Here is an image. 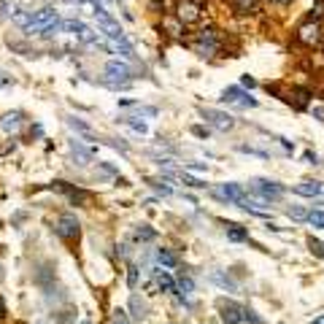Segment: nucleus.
<instances>
[{
	"label": "nucleus",
	"mask_w": 324,
	"mask_h": 324,
	"mask_svg": "<svg viewBox=\"0 0 324 324\" xmlns=\"http://www.w3.org/2000/svg\"><path fill=\"white\" fill-rule=\"evenodd\" d=\"M71 151H73V157L79 159V165H89V162H92V151L84 149L79 141H71Z\"/></svg>",
	"instance_id": "18"
},
{
	"label": "nucleus",
	"mask_w": 324,
	"mask_h": 324,
	"mask_svg": "<svg viewBox=\"0 0 324 324\" xmlns=\"http://www.w3.org/2000/svg\"><path fill=\"white\" fill-rule=\"evenodd\" d=\"M30 19H33V11H27V8H22V6H14V11H11V22L16 25V27H25L30 25Z\"/></svg>",
	"instance_id": "17"
},
{
	"label": "nucleus",
	"mask_w": 324,
	"mask_h": 324,
	"mask_svg": "<svg viewBox=\"0 0 324 324\" xmlns=\"http://www.w3.org/2000/svg\"><path fill=\"white\" fill-rule=\"evenodd\" d=\"M222 103H230V106H241V108H257V100L249 92H243V87H227L222 92Z\"/></svg>",
	"instance_id": "6"
},
{
	"label": "nucleus",
	"mask_w": 324,
	"mask_h": 324,
	"mask_svg": "<svg viewBox=\"0 0 324 324\" xmlns=\"http://www.w3.org/2000/svg\"><path fill=\"white\" fill-rule=\"evenodd\" d=\"M251 192L254 195H260L262 200H279L284 192H287V187L279 184V181H268V178H254L251 181Z\"/></svg>",
	"instance_id": "4"
},
{
	"label": "nucleus",
	"mask_w": 324,
	"mask_h": 324,
	"mask_svg": "<svg viewBox=\"0 0 324 324\" xmlns=\"http://www.w3.org/2000/svg\"><path fill=\"white\" fill-rule=\"evenodd\" d=\"M103 71H106V79L103 81H119V84L122 81H132V68L125 60H108Z\"/></svg>",
	"instance_id": "7"
},
{
	"label": "nucleus",
	"mask_w": 324,
	"mask_h": 324,
	"mask_svg": "<svg viewBox=\"0 0 324 324\" xmlns=\"http://www.w3.org/2000/svg\"><path fill=\"white\" fill-rule=\"evenodd\" d=\"M130 311H132V319H138V321H141V319H146V306L135 297V294L130 297Z\"/></svg>",
	"instance_id": "26"
},
{
	"label": "nucleus",
	"mask_w": 324,
	"mask_h": 324,
	"mask_svg": "<svg viewBox=\"0 0 324 324\" xmlns=\"http://www.w3.org/2000/svg\"><path fill=\"white\" fill-rule=\"evenodd\" d=\"M189 170H208V165L205 162H195V165H187Z\"/></svg>",
	"instance_id": "44"
},
{
	"label": "nucleus",
	"mask_w": 324,
	"mask_h": 324,
	"mask_svg": "<svg viewBox=\"0 0 324 324\" xmlns=\"http://www.w3.org/2000/svg\"><path fill=\"white\" fill-rule=\"evenodd\" d=\"M184 184H187V187H192V189H203V187H205L200 178H192V176H187V173H184Z\"/></svg>",
	"instance_id": "36"
},
{
	"label": "nucleus",
	"mask_w": 324,
	"mask_h": 324,
	"mask_svg": "<svg viewBox=\"0 0 324 324\" xmlns=\"http://www.w3.org/2000/svg\"><path fill=\"white\" fill-rule=\"evenodd\" d=\"M127 287L130 289L138 287V268H135V265H130V268H127Z\"/></svg>",
	"instance_id": "30"
},
{
	"label": "nucleus",
	"mask_w": 324,
	"mask_h": 324,
	"mask_svg": "<svg viewBox=\"0 0 324 324\" xmlns=\"http://www.w3.org/2000/svg\"><path fill=\"white\" fill-rule=\"evenodd\" d=\"M113 324H130V319H127V311H122V308H117L113 311V319H111Z\"/></svg>",
	"instance_id": "34"
},
{
	"label": "nucleus",
	"mask_w": 324,
	"mask_h": 324,
	"mask_svg": "<svg viewBox=\"0 0 324 324\" xmlns=\"http://www.w3.org/2000/svg\"><path fill=\"white\" fill-rule=\"evenodd\" d=\"M238 14H254L260 8V0H230Z\"/></svg>",
	"instance_id": "20"
},
{
	"label": "nucleus",
	"mask_w": 324,
	"mask_h": 324,
	"mask_svg": "<svg viewBox=\"0 0 324 324\" xmlns=\"http://www.w3.org/2000/svg\"><path fill=\"white\" fill-rule=\"evenodd\" d=\"M241 87H243V89H254V87H257V81L251 79V76H249V73H246V76H243V79H241Z\"/></svg>",
	"instance_id": "40"
},
{
	"label": "nucleus",
	"mask_w": 324,
	"mask_h": 324,
	"mask_svg": "<svg viewBox=\"0 0 324 324\" xmlns=\"http://www.w3.org/2000/svg\"><path fill=\"white\" fill-rule=\"evenodd\" d=\"M308 246H311V251L316 254V257H324V241H316V238H311Z\"/></svg>",
	"instance_id": "33"
},
{
	"label": "nucleus",
	"mask_w": 324,
	"mask_h": 324,
	"mask_svg": "<svg viewBox=\"0 0 324 324\" xmlns=\"http://www.w3.org/2000/svg\"><path fill=\"white\" fill-rule=\"evenodd\" d=\"M294 192L303 197H319V195H324V184H319V181H300L294 187Z\"/></svg>",
	"instance_id": "14"
},
{
	"label": "nucleus",
	"mask_w": 324,
	"mask_h": 324,
	"mask_svg": "<svg viewBox=\"0 0 324 324\" xmlns=\"http://www.w3.org/2000/svg\"><path fill=\"white\" fill-rule=\"evenodd\" d=\"M214 197L216 200H222V203H233V205H238L241 200L246 197V192H243V187L241 184H219L216 189H214Z\"/></svg>",
	"instance_id": "9"
},
{
	"label": "nucleus",
	"mask_w": 324,
	"mask_h": 324,
	"mask_svg": "<svg viewBox=\"0 0 324 324\" xmlns=\"http://www.w3.org/2000/svg\"><path fill=\"white\" fill-rule=\"evenodd\" d=\"M0 319H6V303L0 300Z\"/></svg>",
	"instance_id": "46"
},
{
	"label": "nucleus",
	"mask_w": 324,
	"mask_h": 324,
	"mask_svg": "<svg viewBox=\"0 0 324 324\" xmlns=\"http://www.w3.org/2000/svg\"><path fill=\"white\" fill-rule=\"evenodd\" d=\"M200 117L219 132H230L235 127V117H230L224 111H216V108H200Z\"/></svg>",
	"instance_id": "5"
},
{
	"label": "nucleus",
	"mask_w": 324,
	"mask_h": 324,
	"mask_svg": "<svg viewBox=\"0 0 324 324\" xmlns=\"http://www.w3.org/2000/svg\"><path fill=\"white\" fill-rule=\"evenodd\" d=\"M84 27L87 25H84L81 19H62V33H68V35H79Z\"/></svg>",
	"instance_id": "25"
},
{
	"label": "nucleus",
	"mask_w": 324,
	"mask_h": 324,
	"mask_svg": "<svg viewBox=\"0 0 324 324\" xmlns=\"http://www.w3.org/2000/svg\"><path fill=\"white\" fill-rule=\"evenodd\" d=\"M57 235L62 238V241H73V238H79L81 233V224H79V219H76V214H62L60 219H57Z\"/></svg>",
	"instance_id": "8"
},
{
	"label": "nucleus",
	"mask_w": 324,
	"mask_h": 324,
	"mask_svg": "<svg viewBox=\"0 0 324 324\" xmlns=\"http://www.w3.org/2000/svg\"><path fill=\"white\" fill-rule=\"evenodd\" d=\"M176 292H178V294H184V297H187V294H192V292H195V281L189 279V275L181 273V275H178V281H176Z\"/></svg>",
	"instance_id": "24"
},
{
	"label": "nucleus",
	"mask_w": 324,
	"mask_h": 324,
	"mask_svg": "<svg viewBox=\"0 0 324 324\" xmlns=\"http://www.w3.org/2000/svg\"><path fill=\"white\" fill-rule=\"evenodd\" d=\"M268 3H275V0H268Z\"/></svg>",
	"instance_id": "51"
},
{
	"label": "nucleus",
	"mask_w": 324,
	"mask_h": 324,
	"mask_svg": "<svg viewBox=\"0 0 324 324\" xmlns=\"http://www.w3.org/2000/svg\"><path fill=\"white\" fill-rule=\"evenodd\" d=\"M60 33H62V19H54V22H49L41 33H38V38H43V41H52V38H57Z\"/></svg>",
	"instance_id": "19"
},
{
	"label": "nucleus",
	"mask_w": 324,
	"mask_h": 324,
	"mask_svg": "<svg viewBox=\"0 0 324 324\" xmlns=\"http://www.w3.org/2000/svg\"><path fill=\"white\" fill-rule=\"evenodd\" d=\"M141 117H157V108H138Z\"/></svg>",
	"instance_id": "42"
},
{
	"label": "nucleus",
	"mask_w": 324,
	"mask_h": 324,
	"mask_svg": "<svg viewBox=\"0 0 324 324\" xmlns=\"http://www.w3.org/2000/svg\"><path fill=\"white\" fill-rule=\"evenodd\" d=\"M227 238L235 241V243H243V241H249V230L241 227V224H230V227H227Z\"/></svg>",
	"instance_id": "23"
},
{
	"label": "nucleus",
	"mask_w": 324,
	"mask_h": 324,
	"mask_svg": "<svg viewBox=\"0 0 324 324\" xmlns=\"http://www.w3.org/2000/svg\"><path fill=\"white\" fill-rule=\"evenodd\" d=\"M14 11V6L8 3V0H0V19H6V16H11Z\"/></svg>",
	"instance_id": "35"
},
{
	"label": "nucleus",
	"mask_w": 324,
	"mask_h": 324,
	"mask_svg": "<svg viewBox=\"0 0 324 324\" xmlns=\"http://www.w3.org/2000/svg\"><path fill=\"white\" fill-rule=\"evenodd\" d=\"M54 19H60V16H57V11H54L52 6H43V8H38V11H33L30 25H27L22 33L33 38V35H38V33H41V30H43V27L49 25V22H54Z\"/></svg>",
	"instance_id": "3"
},
{
	"label": "nucleus",
	"mask_w": 324,
	"mask_h": 324,
	"mask_svg": "<svg viewBox=\"0 0 324 324\" xmlns=\"http://www.w3.org/2000/svg\"><path fill=\"white\" fill-rule=\"evenodd\" d=\"M111 3H119V0H111Z\"/></svg>",
	"instance_id": "49"
},
{
	"label": "nucleus",
	"mask_w": 324,
	"mask_h": 324,
	"mask_svg": "<svg viewBox=\"0 0 324 324\" xmlns=\"http://www.w3.org/2000/svg\"><path fill=\"white\" fill-rule=\"evenodd\" d=\"M287 216L292 219V222H308V211L303 205H292L289 211H287Z\"/></svg>",
	"instance_id": "29"
},
{
	"label": "nucleus",
	"mask_w": 324,
	"mask_h": 324,
	"mask_svg": "<svg viewBox=\"0 0 324 324\" xmlns=\"http://www.w3.org/2000/svg\"><path fill=\"white\" fill-rule=\"evenodd\" d=\"M119 106H122V108H127V106H135V100H132V98H119Z\"/></svg>",
	"instance_id": "43"
},
{
	"label": "nucleus",
	"mask_w": 324,
	"mask_h": 324,
	"mask_svg": "<svg viewBox=\"0 0 324 324\" xmlns=\"http://www.w3.org/2000/svg\"><path fill=\"white\" fill-rule=\"evenodd\" d=\"M157 262L162 265V268H176V265H178V257L170 251V249H157Z\"/></svg>",
	"instance_id": "21"
},
{
	"label": "nucleus",
	"mask_w": 324,
	"mask_h": 324,
	"mask_svg": "<svg viewBox=\"0 0 324 324\" xmlns=\"http://www.w3.org/2000/svg\"><path fill=\"white\" fill-rule=\"evenodd\" d=\"M294 41L303 43V46H316L321 41V22L319 19H308V22H303L297 27V33H294Z\"/></svg>",
	"instance_id": "2"
},
{
	"label": "nucleus",
	"mask_w": 324,
	"mask_h": 324,
	"mask_svg": "<svg viewBox=\"0 0 324 324\" xmlns=\"http://www.w3.org/2000/svg\"><path fill=\"white\" fill-rule=\"evenodd\" d=\"M313 324H324V316H319V319H313Z\"/></svg>",
	"instance_id": "48"
},
{
	"label": "nucleus",
	"mask_w": 324,
	"mask_h": 324,
	"mask_svg": "<svg viewBox=\"0 0 324 324\" xmlns=\"http://www.w3.org/2000/svg\"><path fill=\"white\" fill-rule=\"evenodd\" d=\"M19 125H22V111H11V113H6V117L0 119V127H3V132H16Z\"/></svg>",
	"instance_id": "15"
},
{
	"label": "nucleus",
	"mask_w": 324,
	"mask_h": 324,
	"mask_svg": "<svg viewBox=\"0 0 324 324\" xmlns=\"http://www.w3.org/2000/svg\"><path fill=\"white\" fill-rule=\"evenodd\" d=\"M68 125H71V127H73L76 132H81L84 138H92V130H89V125H87V122H81V119L71 117V119H68Z\"/></svg>",
	"instance_id": "28"
},
{
	"label": "nucleus",
	"mask_w": 324,
	"mask_h": 324,
	"mask_svg": "<svg viewBox=\"0 0 324 324\" xmlns=\"http://www.w3.org/2000/svg\"><path fill=\"white\" fill-rule=\"evenodd\" d=\"M100 46H103L106 52H111V54L125 57V60H132V57H135V49H132V43L127 41L125 35H122V38H106Z\"/></svg>",
	"instance_id": "10"
},
{
	"label": "nucleus",
	"mask_w": 324,
	"mask_h": 324,
	"mask_svg": "<svg viewBox=\"0 0 324 324\" xmlns=\"http://www.w3.org/2000/svg\"><path fill=\"white\" fill-rule=\"evenodd\" d=\"M0 279H3V270H0Z\"/></svg>",
	"instance_id": "50"
},
{
	"label": "nucleus",
	"mask_w": 324,
	"mask_h": 324,
	"mask_svg": "<svg viewBox=\"0 0 324 324\" xmlns=\"http://www.w3.org/2000/svg\"><path fill=\"white\" fill-rule=\"evenodd\" d=\"M125 125H127V127H132L135 132H141V135H146V125H144V122H135L132 117H127V119H125Z\"/></svg>",
	"instance_id": "32"
},
{
	"label": "nucleus",
	"mask_w": 324,
	"mask_h": 324,
	"mask_svg": "<svg viewBox=\"0 0 324 324\" xmlns=\"http://www.w3.org/2000/svg\"><path fill=\"white\" fill-rule=\"evenodd\" d=\"M219 311H222L224 324H241L243 313H246V308L238 306V303H233V300H222V303H219Z\"/></svg>",
	"instance_id": "11"
},
{
	"label": "nucleus",
	"mask_w": 324,
	"mask_h": 324,
	"mask_svg": "<svg viewBox=\"0 0 324 324\" xmlns=\"http://www.w3.org/2000/svg\"><path fill=\"white\" fill-rule=\"evenodd\" d=\"M211 281L216 284V287H222L224 292H238V284L230 279V275H224L222 270H214L211 273Z\"/></svg>",
	"instance_id": "16"
},
{
	"label": "nucleus",
	"mask_w": 324,
	"mask_h": 324,
	"mask_svg": "<svg viewBox=\"0 0 324 324\" xmlns=\"http://www.w3.org/2000/svg\"><path fill=\"white\" fill-rule=\"evenodd\" d=\"M132 238H135L138 243H149V241H154V238H157V230H151L149 224H141V227H135Z\"/></svg>",
	"instance_id": "22"
},
{
	"label": "nucleus",
	"mask_w": 324,
	"mask_h": 324,
	"mask_svg": "<svg viewBox=\"0 0 324 324\" xmlns=\"http://www.w3.org/2000/svg\"><path fill=\"white\" fill-rule=\"evenodd\" d=\"M243 321H251V324H260L262 319H260V316H257V313H254L251 308H246V313H243Z\"/></svg>",
	"instance_id": "39"
},
{
	"label": "nucleus",
	"mask_w": 324,
	"mask_h": 324,
	"mask_svg": "<svg viewBox=\"0 0 324 324\" xmlns=\"http://www.w3.org/2000/svg\"><path fill=\"white\" fill-rule=\"evenodd\" d=\"M306 162H311V165H316V154H311V151H306Z\"/></svg>",
	"instance_id": "45"
},
{
	"label": "nucleus",
	"mask_w": 324,
	"mask_h": 324,
	"mask_svg": "<svg viewBox=\"0 0 324 324\" xmlns=\"http://www.w3.org/2000/svg\"><path fill=\"white\" fill-rule=\"evenodd\" d=\"M308 224L324 227V211H311V214H308Z\"/></svg>",
	"instance_id": "31"
},
{
	"label": "nucleus",
	"mask_w": 324,
	"mask_h": 324,
	"mask_svg": "<svg viewBox=\"0 0 324 324\" xmlns=\"http://www.w3.org/2000/svg\"><path fill=\"white\" fill-rule=\"evenodd\" d=\"M279 6H292V0H275Z\"/></svg>",
	"instance_id": "47"
},
{
	"label": "nucleus",
	"mask_w": 324,
	"mask_h": 324,
	"mask_svg": "<svg viewBox=\"0 0 324 324\" xmlns=\"http://www.w3.org/2000/svg\"><path fill=\"white\" fill-rule=\"evenodd\" d=\"M149 289H154V292H176V281H173V275H168L165 270H154V281L149 284Z\"/></svg>",
	"instance_id": "12"
},
{
	"label": "nucleus",
	"mask_w": 324,
	"mask_h": 324,
	"mask_svg": "<svg viewBox=\"0 0 324 324\" xmlns=\"http://www.w3.org/2000/svg\"><path fill=\"white\" fill-rule=\"evenodd\" d=\"M11 84H14V79H11V76H8V73H0V89L11 87Z\"/></svg>",
	"instance_id": "41"
},
{
	"label": "nucleus",
	"mask_w": 324,
	"mask_h": 324,
	"mask_svg": "<svg viewBox=\"0 0 324 324\" xmlns=\"http://www.w3.org/2000/svg\"><path fill=\"white\" fill-rule=\"evenodd\" d=\"M149 184H151V187H154V189H157V192H159V195H165V197H168L170 192H173V189H170V187H165V184H162V181H149Z\"/></svg>",
	"instance_id": "37"
},
{
	"label": "nucleus",
	"mask_w": 324,
	"mask_h": 324,
	"mask_svg": "<svg viewBox=\"0 0 324 324\" xmlns=\"http://www.w3.org/2000/svg\"><path fill=\"white\" fill-rule=\"evenodd\" d=\"M162 27H165V30H168V35H181V30H184V25H181L178 22V19L173 16V19H162Z\"/></svg>",
	"instance_id": "27"
},
{
	"label": "nucleus",
	"mask_w": 324,
	"mask_h": 324,
	"mask_svg": "<svg viewBox=\"0 0 324 324\" xmlns=\"http://www.w3.org/2000/svg\"><path fill=\"white\" fill-rule=\"evenodd\" d=\"M203 0H176V19L181 25H195L203 16Z\"/></svg>",
	"instance_id": "1"
},
{
	"label": "nucleus",
	"mask_w": 324,
	"mask_h": 324,
	"mask_svg": "<svg viewBox=\"0 0 324 324\" xmlns=\"http://www.w3.org/2000/svg\"><path fill=\"white\" fill-rule=\"evenodd\" d=\"M189 49H192L197 57H214L222 52V41L211 43V41H189Z\"/></svg>",
	"instance_id": "13"
},
{
	"label": "nucleus",
	"mask_w": 324,
	"mask_h": 324,
	"mask_svg": "<svg viewBox=\"0 0 324 324\" xmlns=\"http://www.w3.org/2000/svg\"><path fill=\"white\" fill-rule=\"evenodd\" d=\"M192 135H197V138H208V135H211V130L203 127V125H195V127H192Z\"/></svg>",
	"instance_id": "38"
}]
</instances>
